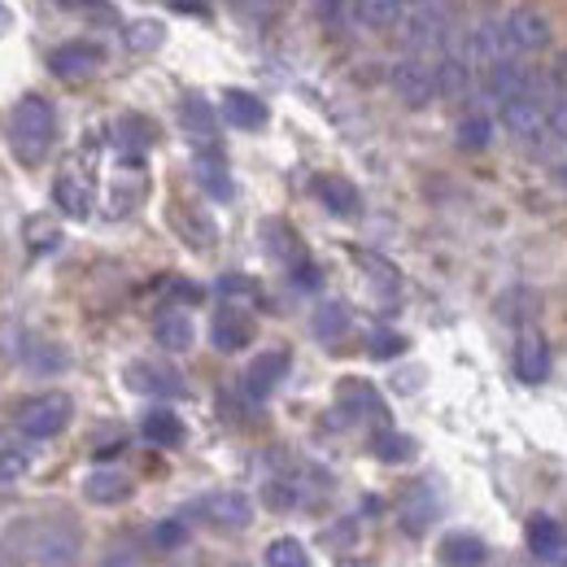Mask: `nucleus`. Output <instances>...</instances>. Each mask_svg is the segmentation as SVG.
<instances>
[{"label": "nucleus", "mask_w": 567, "mask_h": 567, "mask_svg": "<svg viewBox=\"0 0 567 567\" xmlns=\"http://www.w3.org/2000/svg\"><path fill=\"white\" fill-rule=\"evenodd\" d=\"M267 567H310V555L297 537H276L267 546Z\"/></svg>", "instance_id": "c9c22d12"}, {"label": "nucleus", "mask_w": 567, "mask_h": 567, "mask_svg": "<svg viewBox=\"0 0 567 567\" xmlns=\"http://www.w3.org/2000/svg\"><path fill=\"white\" fill-rule=\"evenodd\" d=\"M193 171H197V184L210 193L214 202H231V197H236V184H231V175H227V162H223L218 144H202V148H197Z\"/></svg>", "instance_id": "2eb2a0df"}, {"label": "nucleus", "mask_w": 567, "mask_h": 567, "mask_svg": "<svg viewBox=\"0 0 567 567\" xmlns=\"http://www.w3.org/2000/svg\"><path fill=\"white\" fill-rule=\"evenodd\" d=\"M58 141V114L44 96H22L9 114V148L22 166H40Z\"/></svg>", "instance_id": "f257e3e1"}, {"label": "nucleus", "mask_w": 567, "mask_h": 567, "mask_svg": "<svg viewBox=\"0 0 567 567\" xmlns=\"http://www.w3.org/2000/svg\"><path fill=\"white\" fill-rule=\"evenodd\" d=\"M231 4H236L240 13H249V18H258V13H267V4H271V0H231Z\"/></svg>", "instance_id": "a18cd8bd"}, {"label": "nucleus", "mask_w": 567, "mask_h": 567, "mask_svg": "<svg viewBox=\"0 0 567 567\" xmlns=\"http://www.w3.org/2000/svg\"><path fill=\"white\" fill-rule=\"evenodd\" d=\"M184 542H188V519H162L153 528V546H162V550H179Z\"/></svg>", "instance_id": "a19ab883"}, {"label": "nucleus", "mask_w": 567, "mask_h": 567, "mask_svg": "<svg viewBox=\"0 0 567 567\" xmlns=\"http://www.w3.org/2000/svg\"><path fill=\"white\" fill-rule=\"evenodd\" d=\"M22 472V458H4L0 454V481H9V476H18Z\"/></svg>", "instance_id": "49530a36"}, {"label": "nucleus", "mask_w": 567, "mask_h": 567, "mask_svg": "<svg viewBox=\"0 0 567 567\" xmlns=\"http://www.w3.org/2000/svg\"><path fill=\"white\" fill-rule=\"evenodd\" d=\"M310 328H315L319 341H341V337L350 332V306H346V301H323V306L315 310Z\"/></svg>", "instance_id": "7c9ffc66"}, {"label": "nucleus", "mask_w": 567, "mask_h": 567, "mask_svg": "<svg viewBox=\"0 0 567 567\" xmlns=\"http://www.w3.org/2000/svg\"><path fill=\"white\" fill-rule=\"evenodd\" d=\"M371 454L380 458V463H406V458H415V441L411 436H402V432H375L371 436Z\"/></svg>", "instance_id": "f704fd0d"}, {"label": "nucleus", "mask_w": 567, "mask_h": 567, "mask_svg": "<svg viewBox=\"0 0 567 567\" xmlns=\"http://www.w3.org/2000/svg\"><path fill=\"white\" fill-rule=\"evenodd\" d=\"M27 346H31V332L22 323H13V319H0V358L4 362H22Z\"/></svg>", "instance_id": "e433bc0d"}, {"label": "nucleus", "mask_w": 567, "mask_h": 567, "mask_svg": "<svg viewBox=\"0 0 567 567\" xmlns=\"http://www.w3.org/2000/svg\"><path fill=\"white\" fill-rule=\"evenodd\" d=\"M367 350H371V358H398L402 350H406V341H402L398 332H371Z\"/></svg>", "instance_id": "79ce46f5"}, {"label": "nucleus", "mask_w": 567, "mask_h": 567, "mask_svg": "<svg viewBox=\"0 0 567 567\" xmlns=\"http://www.w3.org/2000/svg\"><path fill=\"white\" fill-rule=\"evenodd\" d=\"M171 4H175V9H188V13H210L206 0H171Z\"/></svg>", "instance_id": "de8ad7c7"}, {"label": "nucleus", "mask_w": 567, "mask_h": 567, "mask_svg": "<svg viewBox=\"0 0 567 567\" xmlns=\"http://www.w3.org/2000/svg\"><path fill=\"white\" fill-rule=\"evenodd\" d=\"M101 567H144V546L136 537H118V542H110V550L101 555Z\"/></svg>", "instance_id": "4c0bfd02"}, {"label": "nucleus", "mask_w": 567, "mask_h": 567, "mask_svg": "<svg viewBox=\"0 0 567 567\" xmlns=\"http://www.w3.org/2000/svg\"><path fill=\"white\" fill-rule=\"evenodd\" d=\"M393 87L406 105H427L436 96V71H427L420 62H402L393 66Z\"/></svg>", "instance_id": "aec40b11"}, {"label": "nucleus", "mask_w": 567, "mask_h": 567, "mask_svg": "<svg viewBox=\"0 0 567 567\" xmlns=\"http://www.w3.org/2000/svg\"><path fill=\"white\" fill-rule=\"evenodd\" d=\"M0 567H4V555H0Z\"/></svg>", "instance_id": "864d4df0"}, {"label": "nucleus", "mask_w": 567, "mask_h": 567, "mask_svg": "<svg viewBox=\"0 0 567 567\" xmlns=\"http://www.w3.org/2000/svg\"><path fill=\"white\" fill-rule=\"evenodd\" d=\"M467 83H472V66L463 58H454V53L441 58V66H436V96H463Z\"/></svg>", "instance_id": "72a5a7b5"}, {"label": "nucleus", "mask_w": 567, "mask_h": 567, "mask_svg": "<svg viewBox=\"0 0 567 567\" xmlns=\"http://www.w3.org/2000/svg\"><path fill=\"white\" fill-rule=\"evenodd\" d=\"M27 245H31L35 254H49V249L62 245V231H58L44 214H35V218H27Z\"/></svg>", "instance_id": "58836bf2"}, {"label": "nucleus", "mask_w": 567, "mask_h": 567, "mask_svg": "<svg viewBox=\"0 0 567 567\" xmlns=\"http://www.w3.org/2000/svg\"><path fill=\"white\" fill-rule=\"evenodd\" d=\"M110 136L118 144V153H123V162H132V166H141L144 162V148L157 141V132L136 118V114H127V118H114V127H110Z\"/></svg>", "instance_id": "412c9836"}, {"label": "nucleus", "mask_w": 567, "mask_h": 567, "mask_svg": "<svg viewBox=\"0 0 567 567\" xmlns=\"http://www.w3.org/2000/svg\"><path fill=\"white\" fill-rule=\"evenodd\" d=\"M83 497L92 506H118L132 497V476L118 472V467H96L87 481H83Z\"/></svg>", "instance_id": "a211bd4d"}, {"label": "nucleus", "mask_w": 567, "mask_h": 567, "mask_svg": "<svg viewBox=\"0 0 567 567\" xmlns=\"http://www.w3.org/2000/svg\"><path fill=\"white\" fill-rule=\"evenodd\" d=\"M240 567H245V564H240Z\"/></svg>", "instance_id": "5fc2aeb1"}, {"label": "nucleus", "mask_w": 567, "mask_h": 567, "mask_svg": "<svg viewBox=\"0 0 567 567\" xmlns=\"http://www.w3.org/2000/svg\"><path fill=\"white\" fill-rule=\"evenodd\" d=\"M62 9H92V4H101V0H58Z\"/></svg>", "instance_id": "8fccbe9b"}, {"label": "nucleus", "mask_w": 567, "mask_h": 567, "mask_svg": "<svg viewBox=\"0 0 567 567\" xmlns=\"http://www.w3.org/2000/svg\"><path fill=\"white\" fill-rule=\"evenodd\" d=\"M31 555H35V567H79L83 537L66 515L40 519L35 533H31Z\"/></svg>", "instance_id": "f03ea898"}, {"label": "nucleus", "mask_w": 567, "mask_h": 567, "mask_svg": "<svg viewBox=\"0 0 567 567\" xmlns=\"http://www.w3.org/2000/svg\"><path fill=\"white\" fill-rule=\"evenodd\" d=\"M13 31V13H9V4H0V35H9Z\"/></svg>", "instance_id": "09e8293b"}, {"label": "nucleus", "mask_w": 567, "mask_h": 567, "mask_svg": "<svg viewBox=\"0 0 567 567\" xmlns=\"http://www.w3.org/2000/svg\"><path fill=\"white\" fill-rule=\"evenodd\" d=\"M101 62H105V53H101L96 44H87V40H71V44L53 49L49 71L58 74V79H87V74L101 71Z\"/></svg>", "instance_id": "f8f14e48"}, {"label": "nucleus", "mask_w": 567, "mask_h": 567, "mask_svg": "<svg viewBox=\"0 0 567 567\" xmlns=\"http://www.w3.org/2000/svg\"><path fill=\"white\" fill-rule=\"evenodd\" d=\"M179 114H184V127H188V136L202 144H214L218 136V123H214V110L206 96H197V92H188L184 101H179Z\"/></svg>", "instance_id": "a878e982"}, {"label": "nucleus", "mask_w": 567, "mask_h": 567, "mask_svg": "<svg viewBox=\"0 0 567 567\" xmlns=\"http://www.w3.org/2000/svg\"><path fill=\"white\" fill-rule=\"evenodd\" d=\"M315 197L328 206L332 214H341V218H354L358 206H362V197H358V188L350 184V179H341V175H319L315 184Z\"/></svg>", "instance_id": "b1692460"}, {"label": "nucleus", "mask_w": 567, "mask_h": 567, "mask_svg": "<svg viewBox=\"0 0 567 567\" xmlns=\"http://www.w3.org/2000/svg\"><path fill=\"white\" fill-rule=\"evenodd\" d=\"M502 127L519 141H542L546 127H550V105L533 92V96H515V101H502Z\"/></svg>", "instance_id": "6e6552de"}, {"label": "nucleus", "mask_w": 567, "mask_h": 567, "mask_svg": "<svg viewBox=\"0 0 567 567\" xmlns=\"http://www.w3.org/2000/svg\"><path fill=\"white\" fill-rule=\"evenodd\" d=\"M223 118L231 127H240V132H258L267 123V105L254 92H245V87H227L223 92Z\"/></svg>", "instance_id": "6ab92c4d"}, {"label": "nucleus", "mask_w": 567, "mask_h": 567, "mask_svg": "<svg viewBox=\"0 0 567 567\" xmlns=\"http://www.w3.org/2000/svg\"><path fill=\"white\" fill-rule=\"evenodd\" d=\"M71 415H74V402L66 393H44V398H31L18 411V432L31 436V441H49V436L66 432Z\"/></svg>", "instance_id": "7ed1b4c3"}, {"label": "nucleus", "mask_w": 567, "mask_h": 567, "mask_svg": "<svg viewBox=\"0 0 567 567\" xmlns=\"http://www.w3.org/2000/svg\"><path fill=\"white\" fill-rule=\"evenodd\" d=\"M559 175H564V184H567V157L559 162Z\"/></svg>", "instance_id": "603ef678"}, {"label": "nucleus", "mask_w": 567, "mask_h": 567, "mask_svg": "<svg viewBox=\"0 0 567 567\" xmlns=\"http://www.w3.org/2000/svg\"><path fill=\"white\" fill-rule=\"evenodd\" d=\"M123 380H127V389H136L144 398H184L188 393V384H184V375L175 371V367H166V362H148V358H136L127 371H123Z\"/></svg>", "instance_id": "423d86ee"}, {"label": "nucleus", "mask_w": 567, "mask_h": 567, "mask_svg": "<svg viewBox=\"0 0 567 567\" xmlns=\"http://www.w3.org/2000/svg\"><path fill=\"white\" fill-rule=\"evenodd\" d=\"M141 432L153 441V445H162V450H175V445H184V420L175 415V411H166V406H153L148 415H144Z\"/></svg>", "instance_id": "bb28decb"}, {"label": "nucleus", "mask_w": 567, "mask_h": 567, "mask_svg": "<svg viewBox=\"0 0 567 567\" xmlns=\"http://www.w3.org/2000/svg\"><path fill=\"white\" fill-rule=\"evenodd\" d=\"M171 292H175V301H202V288L197 284H184V280H171L166 284Z\"/></svg>", "instance_id": "c03bdc74"}, {"label": "nucleus", "mask_w": 567, "mask_h": 567, "mask_svg": "<svg viewBox=\"0 0 567 567\" xmlns=\"http://www.w3.org/2000/svg\"><path fill=\"white\" fill-rule=\"evenodd\" d=\"M436 555H441V564L445 567H485L489 546H485L476 533H445Z\"/></svg>", "instance_id": "4be33fe9"}, {"label": "nucleus", "mask_w": 567, "mask_h": 567, "mask_svg": "<svg viewBox=\"0 0 567 567\" xmlns=\"http://www.w3.org/2000/svg\"><path fill=\"white\" fill-rule=\"evenodd\" d=\"M162 40H166V27L157 18H136V22L123 27L127 53H153V49H162Z\"/></svg>", "instance_id": "473e14b6"}, {"label": "nucleus", "mask_w": 567, "mask_h": 567, "mask_svg": "<svg viewBox=\"0 0 567 567\" xmlns=\"http://www.w3.org/2000/svg\"><path fill=\"white\" fill-rule=\"evenodd\" d=\"M22 367H27V371H35V375H58V371H66V367H71V354H66L62 346H53V341H35V337H31Z\"/></svg>", "instance_id": "c85d7f7f"}, {"label": "nucleus", "mask_w": 567, "mask_h": 567, "mask_svg": "<svg viewBox=\"0 0 567 567\" xmlns=\"http://www.w3.org/2000/svg\"><path fill=\"white\" fill-rule=\"evenodd\" d=\"M528 550L546 564L567 567V528L550 515H533L528 519Z\"/></svg>", "instance_id": "ddd939ff"}, {"label": "nucleus", "mask_w": 567, "mask_h": 567, "mask_svg": "<svg viewBox=\"0 0 567 567\" xmlns=\"http://www.w3.org/2000/svg\"><path fill=\"white\" fill-rule=\"evenodd\" d=\"M436 515H441V489H436L432 481L411 485L406 497H402V506H398V524H402V533H411V537L427 533Z\"/></svg>", "instance_id": "1a4fd4ad"}, {"label": "nucleus", "mask_w": 567, "mask_h": 567, "mask_svg": "<svg viewBox=\"0 0 567 567\" xmlns=\"http://www.w3.org/2000/svg\"><path fill=\"white\" fill-rule=\"evenodd\" d=\"M358 267L367 271V280H371V288L384 297V301H398V292H402V280H398V271L380 258V254H358Z\"/></svg>", "instance_id": "2f4dec72"}, {"label": "nucleus", "mask_w": 567, "mask_h": 567, "mask_svg": "<svg viewBox=\"0 0 567 567\" xmlns=\"http://www.w3.org/2000/svg\"><path fill=\"white\" fill-rule=\"evenodd\" d=\"M262 249H267L276 262H284L288 271H292L297 262H306V249H301L297 231H292L284 218H267V223H262Z\"/></svg>", "instance_id": "5701e85b"}, {"label": "nucleus", "mask_w": 567, "mask_h": 567, "mask_svg": "<svg viewBox=\"0 0 567 567\" xmlns=\"http://www.w3.org/2000/svg\"><path fill=\"white\" fill-rule=\"evenodd\" d=\"M188 515L206 519L210 528H223V533H240L254 524V502L236 489H223V494H206L188 506Z\"/></svg>", "instance_id": "20e7f679"}, {"label": "nucleus", "mask_w": 567, "mask_h": 567, "mask_svg": "<svg viewBox=\"0 0 567 567\" xmlns=\"http://www.w3.org/2000/svg\"><path fill=\"white\" fill-rule=\"evenodd\" d=\"M218 292H223V297H262V288L254 280H245V276H223V280H218Z\"/></svg>", "instance_id": "37998d69"}, {"label": "nucleus", "mask_w": 567, "mask_h": 567, "mask_svg": "<svg viewBox=\"0 0 567 567\" xmlns=\"http://www.w3.org/2000/svg\"><path fill=\"white\" fill-rule=\"evenodd\" d=\"M354 18L367 27V31H389L406 18V9L398 0H358L354 4Z\"/></svg>", "instance_id": "c756f323"}, {"label": "nucleus", "mask_w": 567, "mask_h": 567, "mask_svg": "<svg viewBox=\"0 0 567 567\" xmlns=\"http://www.w3.org/2000/svg\"><path fill=\"white\" fill-rule=\"evenodd\" d=\"M497 27H502L506 44L515 49V58L550 44V18H546L542 9H511V13H502Z\"/></svg>", "instance_id": "0eeeda50"}, {"label": "nucleus", "mask_w": 567, "mask_h": 567, "mask_svg": "<svg viewBox=\"0 0 567 567\" xmlns=\"http://www.w3.org/2000/svg\"><path fill=\"white\" fill-rule=\"evenodd\" d=\"M337 406H341V415H350V420H371V424H384V420H389V406L380 402V393H375L367 380H341Z\"/></svg>", "instance_id": "9b49d317"}, {"label": "nucleus", "mask_w": 567, "mask_h": 567, "mask_svg": "<svg viewBox=\"0 0 567 567\" xmlns=\"http://www.w3.org/2000/svg\"><path fill=\"white\" fill-rule=\"evenodd\" d=\"M489 136H494V123H489L485 114H467V118L458 123V144H463V148H485Z\"/></svg>", "instance_id": "ea45409f"}, {"label": "nucleus", "mask_w": 567, "mask_h": 567, "mask_svg": "<svg viewBox=\"0 0 567 567\" xmlns=\"http://www.w3.org/2000/svg\"><path fill=\"white\" fill-rule=\"evenodd\" d=\"M53 197H58V206L71 214V218H87L92 214V188H87V179H79V175H58V184H53Z\"/></svg>", "instance_id": "cd10ccee"}, {"label": "nucleus", "mask_w": 567, "mask_h": 567, "mask_svg": "<svg viewBox=\"0 0 567 567\" xmlns=\"http://www.w3.org/2000/svg\"><path fill=\"white\" fill-rule=\"evenodd\" d=\"M210 341H214V350H223V354L245 350V346L254 341V319H249L240 306H223L210 323Z\"/></svg>", "instance_id": "4468645a"}, {"label": "nucleus", "mask_w": 567, "mask_h": 567, "mask_svg": "<svg viewBox=\"0 0 567 567\" xmlns=\"http://www.w3.org/2000/svg\"><path fill=\"white\" fill-rule=\"evenodd\" d=\"M515 375L524 384H542L550 375V346L542 332H519L515 341Z\"/></svg>", "instance_id": "dca6fc26"}, {"label": "nucleus", "mask_w": 567, "mask_h": 567, "mask_svg": "<svg viewBox=\"0 0 567 567\" xmlns=\"http://www.w3.org/2000/svg\"><path fill=\"white\" fill-rule=\"evenodd\" d=\"M193 319L184 315V310H166V315H157V323H153V341L166 350V354H184V350H193Z\"/></svg>", "instance_id": "393cba45"}, {"label": "nucleus", "mask_w": 567, "mask_h": 567, "mask_svg": "<svg viewBox=\"0 0 567 567\" xmlns=\"http://www.w3.org/2000/svg\"><path fill=\"white\" fill-rule=\"evenodd\" d=\"M398 4H402V9H415V4H420V0H398Z\"/></svg>", "instance_id": "3c124183"}, {"label": "nucleus", "mask_w": 567, "mask_h": 567, "mask_svg": "<svg viewBox=\"0 0 567 567\" xmlns=\"http://www.w3.org/2000/svg\"><path fill=\"white\" fill-rule=\"evenodd\" d=\"M288 350H267V354H258L249 367H245V380H240V389H245V398L249 402H267L271 393H276V384H280L284 375H288Z\"/></svg>", "instance_id": "9d476101"}, {"label": "nucleus", "mask_w": 567, "mask_h": 567, "mask_svg": "<svg viewBox=\"0 0 567 567\" xmlns=\"http://www.w3.org/2000/svg\"><path fill=\"white\" fill-rule=\"evenodd\" d=\"M537 74L528 71V66H519L515 58L511 62H497L489 66V83H485V92L494 96V101H515V96H533L537 87Z\"/></svg>", "instance_id": "f3484780"}, {"label": "nucleus", "mask_w": 567, "mask_h": 567, "mask_svg": "<svg viewBox=\"0 0 567 567\" xmlns=\"http://www.w3.org/2000/svg\"><path fill=\"white\" fill-rule=\"evenodd\" d=\"M402 35L411 49H441L450 35V4L445 0H420L402 18Z\"/></svg>", "instance_id": "39448f33"}]
</instances>
